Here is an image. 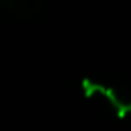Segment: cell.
Listing matches in <instances>:
<instances>
[{"label":"cell","instance_id":"1","mask_svg":"<svg viewBox=\"0 0 131 131\" xmlns=\"http://www.w3.org/2000/svg\"><path fill=\"white\" fill-rule=\"evenodd\" d=\"M82 91L86 99L97 102L102 108H106L120 119L131 114V91L128 90L85 79L82 82Z\"/></svg>","mask_w":131,"mask_h":131}]
</instances>
